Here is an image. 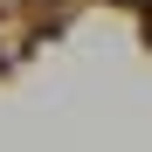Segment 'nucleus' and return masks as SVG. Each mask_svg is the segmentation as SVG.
<instances>
[{
    "label": "nucleus",
    "mask_w": 152,
    "mask_h": 152,
    "mask_svg": "<svg viewBox=\"0 0 152 152\" xmlns=\"http://www.w3.org/2000/svg\"><path fill=\"white\" fill-rule=\"evenodd\" d=\"M124 7H152V0H124Z\"/></svg>",
    "instance_id": "f257e3e1"
}]
</instances>
